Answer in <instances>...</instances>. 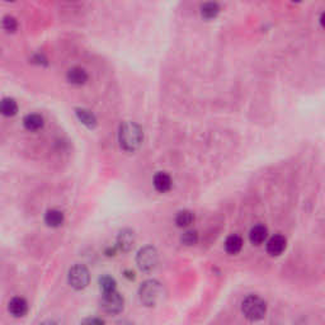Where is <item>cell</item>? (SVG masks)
I'll list each match as a JSON object with an SVG mask.
<instances>
[{
    "mask_svg": "<svg viewBox=\"0 0 325 325\" xmlns=\"http://www.w3.org/2000/svg\"><path fill=\"white\" fill-rule=\"evenodd\" d=\"M144 140L142 128L135 122H123L119 128V142L122 150L134 153L137 150Z\"/></svg>",
    "mask_w": 325,
    "mask_h": 325,
    "instance_id": "cell-1",
    "label": "cell"
},
{
    "mask_svg": "<svg viewBox=\"0 0 325 325\" xmlns=\"http://www.w3.org/2000/svg\"><path fill=\"white\" fill-rule=\"evenodd\" d=\"M138 296L145 306H155L159 302L163 301L164 297V287L156 279H149L145 281L140 289H138Z\"/></svg>",
    "mask_w": 325,
    "mask_h": 325,
    "instance_id": "cell-2",
    "label": "cell"
},
{
    "mask_svg": "<svg viewBox=\"0 0 325 325\" xmlns=\"http://www.w3.org/2000/svg\"><path fill=\"white\" fill-rule=\"evenodd\" d=\"M241 312L246 319L252 322H257L264 318L267 312V304L258 296L250 295L241 302Z\"/></svg>",
    "mask_w": 325,
    "mask_h": 325,
    "instance_id": "cell-3",
    "label": "cell"
},
{
    "mask_svg": "<svg viewBox=\"0 0 325 325\" xmlns=\"http://www.w3.org/2000/svg\"><path fill=\"white\" fill-rule=\"evenodd\" d=\"M159 256L154 246L146 245L137 252L136 263L137 267L144 272H151L158 264Z\"/></svg>",
    "mask_w": 325,
    "mask_h": 325,
    "instance_id": "cell-4",
    "label": "cell"
},
{
    "mask_svg": "<svg viewBox=\"0 0 325 325\" xmlns=\"http://www.w3.org/2000/svg\"><path fill=\"white\" fill-rule=\"evenodd\" d=\"M68 281L74 290H78V291L84 290L90 281V274H89L88 268L83 264L72 266L69 270V273H68Z\"/></svg>",
    "mask_w": 325,
    "mask_h": 325,
    "instance_id": "cell-5",
    "label": "cell"
},
{
    "mask_svg": "<svg viewBox=\"0 0 325 325\" xmlns=\"http://www.w3.org/2000/svg\"><path fill=\"white\" fill-rule=\"evenodd\" d=\"M123 296L117 291L103 293L101 299V308L108 314H120L123 310Z\"/></svg>",
    "mask_w": 325,
    "mask_h": 325,
    "instance_id": "cell-6",
    "label": "cell"
},
{
    "mask_svg": "<svg viewBox=\"0 0 325 325\" xmlns=\"http://www.w3.org/2000/svg\"><path fill=\"white\" fill-rule=\"evenodd\" d=\"M135 244V233L131 229H123L120 231L117 237V248L122 252H128L132 249V246Z\"/></svg>",
    "mask_w": 325,
    "mask_h": 325,
    "instance_id": "cell-7",
    "label": "cell"
},
{
    "mask_svg": "<svg viewBox=\"0 0 325 325\" xmlns=\"http://www.w3.org/2000/svg\"><path fill=\"white\" fill-rule=\"evenodd\" d=\"M286 245H287V241H286L285 237H282V235H273L268 240V243H267V253L272 257L279 256L286 249Z\"/></svg>",
    "mask_w": 325,
    "mask_h": 325,
    "instance_id": "cell-8",
    "label": "cell"
},
{
    "mask_svg": "<svg viewBox=\"0 0 325 325\" xmlns=\"http://www.w3.org/2000/svg\"><path fill=\"white\" fill-rule=\"evenodd\" d=\"M8 310L16 318H22L28 311V304H27V301L23 297H14V299H12L9 301Z\"/></svg>",
    "mask_w": 325,
    "mask_h": 325,
    "instance_id": "cell-9",
    "label": "cell"
},
{
    "mask_svg": "<svg viewBox=\"0 0 325 325\" xmlns=\"http://www.w3.org/2000/svg\"><path fill=\"white\" fill-rule=\"evenodd\" d=\"M154 188L158 190L159 193H165L171 188V175L164 173V171H159L154 175L153 179Z\"/></svg>",
    "mask_w": 325,
    "mask_h": 325,
    "instance_id": "cell-10",
    "label": "cell"
},
{
    "mask_svg": "<svg viewBox=\"0 0 325 325\" xmlns=\"http://www.w3.org/2000/svg\"><path fill=\"white\" fill-rule=\"evenodd\" d=\"M201 17L206 20L215 19L220 13V5L216 1H206L201 5Z\"/></svg>",
    "mask_w": 325,
    "mask_h": 325,
    "instance_id": "cell-11",
    "label": "cell"
},
{
    "mask_svg": "<svg viewBox=\"0 0 325 325\" xmlns=\"http://www.w3.org/2000/svg\"><path fill=\"white\" fill-rule=\"evenodd\" d=\"M267 235H268V229L264 225H256L254 227H252L249 233L250 243L253 245H260L267 239Z\"/></svg>",
    "mask_w": 325,
    "mask_h": 325,
    "instance_id": "cell-12",
    "label": "cell"
},
{
    "mask_svg": "<svg viewBox=\"0 0 325 325\" xmlns=\"http://www.w3.org/2000/svg\"><path fill=\"white\" fill-rule=\"evenodd\" d=\"M68 80L74 86H83L88 80V74L82 68H72L68 71Z\"/></svg>",
    "mask_w": 325,
    "mask_h": 325,
    "instance_id": "cell-13",
    "label": "cell"
},
{
    "mask_svg": "<svg viewBox=\"0 0 325 325\" xmlns=\"http://www.w3.org/2000/svg\"><path fill=\"white\" fill-rule=\"evenodd\" d=\"M43 117L37 113H31L27 115L23 119V125L28 131H38L43 127Z\"/></svg>",
    "mask_w": 325,
    "mask_h": 325,
    "instance_id": "cell-14",
    "label": "cell"
},
{
    "mask_svg": "<svg viewBox=\"0 0 325 325\" xmlns=\"http://www.w3.org/2000/svg\"><path fill=\"white\" fill-rule=\"evenodd\" d=\"M65 216L61 211L59 210H49L45 215V222L50 227H60L64 223Z\"/></svg>",
    "mask_w": 325,
    "mask_h": 325,
    "instance_id": "cell-15",
    "label": "cell"
},
{
    "mask_svg": "<svg viewBox=\"0 0 325 325\" xmlns=\"http://www.w3.org/2000/svg\"><path fill=\"white\" fill-rule=\"evenodd\" d=\"M75 113L76 117L79 119V121L88 128H94L95 126H97V119H95V116L93 115L92 112L88 111V109L76 108Z\"/></svg>",
    "mask_w": 325,
    "mask_h": 325,
    "instance_id": "cell-16",
    "label": "cell"
},
{
    "mask_svg": "<svg viewBox=\"0 0 325 325\" xmlns=\"http://www.w3.org/2000/svg\"><path fill=\"white\" fill-rule=\"evenodd\" d=\"M241 248H243V239L239 235H235V234L230 235L225 241V250H226V253L231 254V256L239 253Z\"/></svg>",
    "mask_w": 325,
    "mask_h": 325,
    "instance_id": "cell-17",
    "label": "cell"
},
{
    "mask_svg": "<svg viewBox=\"0 0 325 325\" xmlns=\"http://www.w3.org/2000/svg\"><path fill=\"white\" fill-rule=\"evenodd\" d=\"M0 111L5 117H13L18 112V104L13 98H4L0 103Z\"/></svg>",
    "mask_w": 325,
    "mask_h": 325,
    "instance_id": "cell-18",
    "label": "cell"
},
{
    "mask_svg": "<svg viewBox=\"0 0 325 325\" xmlns=\"http://www.w3.org/2000/svg\"><path fill=\"white\" fill-rule=\"evenodd\" d=\"M194 220V215L188 210L179 211L175 216V223H177L178 227H187L189 226L190 223L193 222Z\"/></svg>",
    "mask_w": 325,
    "mask_h": 325,
    "instance_id": "cell-19",
    "label": "cell"
},
{
    "mask_svg": "<svg viewBox=\"0 0 325 325\" xmlns=\"http://www.w3.org/2000/svg\"><path fill=\"white\" fill-rule=\"evenodd\" d=\"M99 287H101L103 293L112 292V291H116L117 283H116V279L113 277L103 276L99 278Z\"/></svg>",
    "mask_w": 325,
    "mask_h": 325,
    "instance_id": "cell-20",
    "label": "cell"
},
{
    "mask_svg": "<svg viewBox=\"0 0 325 325\" xmlns=\"http://www.w3.org/2000/svg\"><path fill=\"white\" fill-rule=\"evenodd\" d=\"M181 241L184 245H194L197 244L198 241V234L196 230H187L186 233H183V235L181 237Z\"/></svg>",
    "mask_w": 325,
    "mask_h": 325,
    "instance_id": "cell-21",
    "label": "cell"
},
{
    "mask_svg": "<svg viewBox=\"0 0 325 325\" xmlns=\"http://www.w3.org/2000/svg\"><path fill=\"white\" fill-rule=\"evenodd\" d=\"M3 28L9 33L16 32L17 28H18V22H17V19L14 18V17H10V16L4 17Z\"/></svg>",
    "mask_w": 325,
    "mask_h": 325,
    "instance_id": "cell-22",
    "label": "cell"
},
{
    "mask_svg": "<svg viewBox=\"0 0 325 325\" xmlns=\"http://www.w3.org/2000/svg\"><path fill=\"white\" fill-rule=\"evenodd\" d=\"M119 249V248H117V245L115 246V248H109L108 250H107V252H105V253H107V256H115V253H116V250Z\"/></svg>",
    "mask_w": 325,
    "mask_h": 325,
    "instance_id": "cell-23",
    "label": "cell"
},
{
    "mask_svg": "<svg viewBox=\"0 0 325 325\" xmlns=\"http://www.w3.org/2000/svg\"><path fill=\"white\" fill-rule=\"evenodd\" d=\"M319 23H320V26H322L323 28H325V12L324 13H322L320 18H319Z\"/></svg>",
    "mask_w": 325,
    "mask_h": 325,
    "instance_id": "cell-24",
    "label": "cell"
},
{
    "mask_svg": "<svg viewBox=\"0 0 325 325\" xmlns=\"http://www.w3.org/2000/svg\"><path fill=\"white\" fill-rule=\"evenodd\" d=\"M86 323H97V324H103V320H101V319H88V320H86Z\"/></svg>",
    "mask_w": 325,
    "mask_h": 325,
    "instance_id": "cell-25",
    "label": "cell"
},
{
    "mask_svg": "<svg viewBox=\"0 0 325 325\" xmlns=\"http://www.w3.org/2000/svg\"><path fill=\"white\" fill-rule=\"evenodd\" d=\"M125 276L127 277L128 279H134V278H135V273H134V272H126Z\"/></svg>",
    "mask_w": 325,
    "mask_h": 325,
    "instance_id": "cell-26",
    "label": "cell"
},
{
    "mask_svg": "<svg viewBox=\"0 0 325 325\" xmlns=\"http://www.w3.org/2000/svg\"><path fill=\"white\" fill-rule=\"evenodd\" d=\"M291 1H293V3H300V1H302V0H291Z\"/></svg>",
    "mask_w": 325,
    "mask_h": 325,
    "instance_id": "cell-27",
    "label": "cell"
},
{
    "mask_svg": "<svg viewBox=\"0 0 325 325\" xmlns=\"http://www.w3.org/2000/svg\"><path fill=\"white\" fill-rule=\"evenodd\" d=\"M7 1H14V0H7Z\"/></svg>",
    "mask_w": 325,
    "mask_h": 325,
    "instance_id": "cell-28",
    "label": "cell"
}]
</instances>
